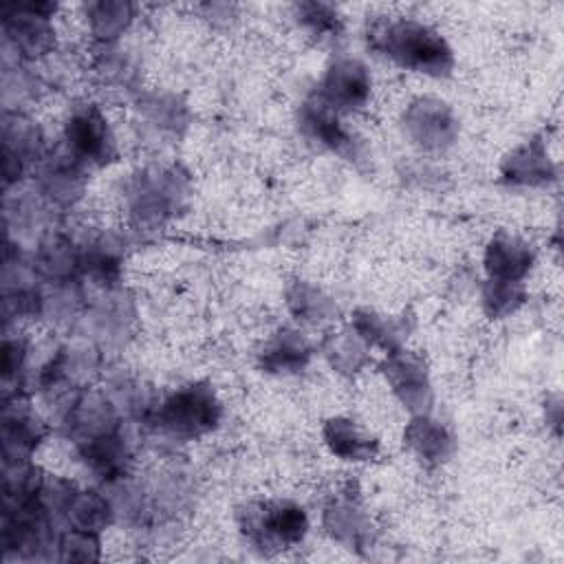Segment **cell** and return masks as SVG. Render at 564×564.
Masks as SVG:
<instances>
[{
    "label": "cell",
    "mask_w": 564,
    "mask_h": 564,
    "mask_svg": "<svg viewBox=\"0 0 564 564\" xmlns=\"http://www.w3.org/2000/svg\"><path fill=\"white\" fill-rule=\"evenodd\" d=\"M31 267L42 284L79 280V245L62 231H48L37 240Z\"/></svg>",
    "instance_id": "cell-20"
},
{
    "label": "cell",
    "mask_w": 564,
    "mask_h": 564,
    "mask_svg": "<svg viewBox=\"0 0 564 564\" xmlns=\"http://www.w3.org/2000/svg\"><path fill=\"white\" fill-rule=\"evenodd\" d=\"M322 355L333 370L346 377L361 372L370 364V346L352 328L328 333L322 344Z\"/></svg>",
    "instance_id": "cell-29"
},
{
    "label": "cell",
    "mask_w": 564,
    "mask_h": 564,
    "mask_svg": "<svg viewBox=\"0 0 564 564\" xmlns=\"http://www.w3.org/2000/svg\"><path fill=\"white\" fill-rule=\"evenodd\" d=\"M55 2H9L2 7V40L20 62L46 57L55 48Z\"/></svg>",
    "instance_id": "cell-5"
},
{
    "label": "cell",
    "mask_w": 564,
    "mask_h": 564,
    "mask_svg": "<svg viewBox=\"0 0 564 564\" xmlns=\"http://www.w3.org/2000/svg\"><path fill=\"white\" fill-rule=\"evenodd\" d=\"M95 73L104 86L123 90L137 82V66L117 44H99L95 57Z\"/></svg>",
    "instance_id": "cell-33"
},
{
    "label": "cell",
    "mask_w": 564,
    "mask_h": 564,
    "mask_svg": "<svg viewBox=\"0 0 564 564\" xmlns=\"http://www.w3.org/2000/svg\"><path fill=\"white\" fill-rule=\"evenodd\" d=\"M137 110L152 130L167 132V134H181L192 119L189 106L183 101V97L165 90H152V93L139 95Z\"/></svg>",
    "instance_id": "cell-26"
},
{
    "label": "cell",
    "mask_w": 564,
    "mask_h": 564,
    "mask_svg": "<svg viewBox=\"0 0 564 564\" xmlns=\"http://www.w3.org/2000/svg\"><path fill=\"white\" fill-rule=\"evenodd\" d=\"M223 403L207 381L185 383L154 403L148 419L159 432L176 438H198L218 427Z\"/></svg>",
    "instance_id": "cell-3"
},
{
    "label": "cell",
    "mask_w": 564,
    "mask_h": 564,
    "mask_svg": "<svg viewBox=\"0 0 564 564\" xmlns=\"http://www.w3.org/2000/svg\"><path fill=\"white\" fill-rule=\"evenodd\" d=\"M75 452L84 460V465L106 485H115L130 478L134 458L132 447L123 434V427L84 441L75 445Z\"/></svg>",
    "instance_id": "cell-17"
},
{
    "label": "cell",
    "mask_w": 564,
    "mask_h": 564,
    "mask_svg": "<svg viewBox=\"0 0 564 564\" xmlns=\"http://www.w3.org/2000/svg\"><path fill=\"white\" fill-rule=\"evenodd\" d=\"M482 264L491 280L522 282L535 264V251L524 238L498 231L485 247Z\"/></svg>",
    "instance_id": "cell-21"
},
{
    "label": "cell",
    "mask_w": 564,
    "mask_h": 564,
    "mask_svg": "<svg viewBox=\"0 0 564 564\" xmlns=\"http://www.w3.org/2000/svg\"><path fill=\"white\" fill-rule=\"evenodd\" d=\"M324 531L339 544L361 553L375 542V527L357 491L346 487L328 498L322 511Z\"/></svg>",
    "instance_id": "cell-16"
},
{
    "label": "cell",
    "mask_w": 564,
    "mask_h": 564,
    "mask_svg": "<svg viewBox=\"0 0 564 564\" xmlns=\"http://www.w3.org/2000/svg\"><path fill=\"white\" fill-rule=\"evenodd\" d=\"M527 300V291L522 282H505V280H491L480 289V304L489 319H502L516 313Z\"/></svg>",
    "instance_id": "cell-34"
},
{
    "label": "cell",
    "mask_w": 564,
    "mask_h": 564,
    "mask_svg": "<svg viewBox=\"0 0 564 564\" xmlns=\"http://www.w3.org/2000/svg\"><path fill=\"white\" fill-rule=\"evenodd\" d=\"M79 322L84 337L95 346H121L132 333L134 306L123 291L108 289L84 308Z\"/></svg>",
    "instance_id": "cell-15"
},
{
    "label": "cell",
    "mask_w": 564,
    "mask_h": 564,
    "mask_svg": "<svg viewBox=\"0 0 564 564\" xmlns=\"http://www.w3.org/2000/svg\"><path fill=\"white\" fill-rule=\"evenodd\" d=\"M64 145L86 167H104L117 159L112 128L95 104H77L64 121Z\"/></svg>",
    "instance_id": "cell-6"
},
{
    "label": "cell",
    "mask_w": 564,
    "mask_h": 564,
    "mask_svg": "<svg viewBox=\"0 0 564 564\" xmlns=\"http://www.w3.org/2000/svg\"><path fill=\"white\" fill-rule=\"evenodd\" d=\"M37 194L46 200L48 207L68 209L86 192V165L75 159L66 145L48 152L37 163Z\"/></svg>",
    "instance_id": "cell-11"
},
{
    "label": "cell",
    "mask_w": 564,
    "mask_h": 564,
    "mask_svg": "<svg viewBox=\"0 0 564 564\" xmlns=\"http://www.w3.org/2000/svg\"><path fill=\"white\" fill-rule=\"evenodd\" d=\"M82 9L93 37L99 44H117L137 13V7L128 0H90Z\"/></svg>",
    "instance_id": "cell-28"
},
{
    "label": "cell",
    "mask_w": 564,
    "mask_h": 564,
    "mask_svg": "<svg viewBox=\"0 0 564 564\" xmlns=\"http://www.w3.org/2000/svg\"><path fill=\"white\" fill-rule=\"evenodd\" d=\"M381 375L386 377L397 401L412 414H430L434 403V390L430 381V370L425 361L408 352L405 348L386 352L381 364Z\"/></svg>",
    "instance_id": "cell-9"
},
{
    "label": "cell",
    "mask_w": 564,
    "mask_h": 564,
    "mask_svg": "<svg viewBox=\"0 0 564 564\" xmlns=\"http://www.w3.org/2000/svg\"><path fill=\"white\" fill-rule=\"evenodd\" d=\"M286 306L291 315L306 324H322L337 313L335 300L308 280H293L286 289Z\"/></svg>",
    "instance_id": "cell-30"
},
{
    "label": "cell",
    "mask_w": 564,
    "mask_h": 564,
    "mask_svg": "<svg viewBox=\"0 0 564 564\" xmlns=\"http://www.w3.org/2000/svg\"><path fill=\"white\" fill-rule=\"evenodd\" d=\"M293 15L300 26L319 40H330L341 33V15L328 2H297L293 4Z\"/></svg>",
    "instance_id": "cell-35"
},
{
    "label": "cell",
    "mask_w": 564,
    "mask_h": 564,
    "mask_svg": "<svg viewBox=\"0 0 564 564\" xmlns=\"http://www.w3.org/2000/svg\"><path fill=\"white\" fill-rule=\"evenodd\" d=\"M48 430L40 414L26 403L22 392L4 394L2 401V460H24L44 443Z\"/></svg>",
    "instance_id": "cell-12"
},
{
    "label": "cell",
    "mask_w": 564,
    "mask_h": 564,
    "mask_svg": "<svg viewBox=\"0 0 564 564\" xmlns=\"http://www.w3.org/2000/svg\"><path fill=\"white\" fill-rule=\"evenodd\" d=\"M79 280L62 282V284H42V317L64 324L70 319H79L86 304Z\"/></svg>",
    "instance_id": "cell-32"
},
{
    "label": "cell",
    "mask_w": 564,
    "mask_h": 564,
    "mask_svg": "<svg viewBox=\"0 0 564 564\" xmlns=\"http://www.w3.org/2000/svg\"><path fill=\"white\" fill-rule=\"evenodd\" d=\"M26 361H29V341L22 337V335H13L9 330H4V339H2V381H4V388L9 383H22V377H24V368H26Z\"/></svg>",
    "instance_id": "cell-38"
},
{
    "label": "cell",
    "mask_w": 564,
    "mask_h": 564,
    "mask_svg": "<svg viewBox=\"0 0 564 564\" xmlns=\"http://www.w3.org/2000/svg\"><path fill=\"white\" fill-rule=\"evenodd\" d=\"M189 176L176 165H152L134 172L126 185V205L139 227H161L185 212Z\"/></svg>",
    "instance_id": "cell-2"
},
{
    "label": "cell",
    "mask_w": 564,
    "mask_h": 564,
    "mask_svg": "<svg viewBox=\"0 0 564 564\" xmlns=\"http://www.w3.org/2000/svg\"><path fill=\"white\" fill-rule=\"evenodd\" d=\"M326 104L341 115L361 110L372 95V75L357 57H335L315 90Z\"/></svg>",
    "instance_id": "cell-13"
},
{
    "label": "cell",
    "mask_w": 564,
    "mask_h": 564,
    "mask_svg": "<svg viewBox=\"0 0 564 564\" xmlns=\"http://www.w3.org/2000/svg\"><path fill=\"white\" fill-rule=\"evenodd\" d=\"M101 557L99 533L66 527L57 542V560L62 562H97Z\"/></svg>",
    "instance_id": "cell-37"
},
{
    "label": "cell",
    "mask_w": 564,
    "mask_h": 564,
    "mask_svg": "<svg viewBox=\"0 0 564 564\" xmlns=\"http://www.w3.org/2000/svg\"><path fill=\"white\" fill-rule=\"evenodd\" d=\"M401 128L412 145L423 152H443L458 139V117L452 106L438 97L412 99L403 115Z\"/></svg>",
    "instance_id": "cell-7"
},
{
    "label": "cell",
    "mask_w": 564,
    "mask_h": 564,
    "mask_svg": "<svg viewBox=\"0 0 564 564\" xmlns=\"http://www.w3.org/2000/svg\"><path fill=\"white\" fill-rule=\"evenodd\" d=\"M44 137L33 119L22 110L2 112V176L4 189L18 185L31 163L44 156Z\"/></svg>",
    "instance_id": "cell-10"
},
{
    "label": "cell",
    "mask_w": 564,
    "mask_h": 564,
    "mask_svg": "<svg viewBox=\"0 0 564 564\" xmlns=\"http://www.w3.org/2000/svg\"><path fill=\"white\" fill-rule=\"evenodd\" d=\"M370 46L405 70L427 77H445L454 68V51L447 40L414 18H379L368 26Z\"/></svg>",
    "instance_id": "cell-1"
},
{
    "label": "cell",
    "mask_w": 564,
    "mask_h": 564,
    "mask_svg": "<svg viewBox=\"0 0 564 564\" xmlns=\"http://www.w3.org/2000/svg\"><path fill=\"white\" fill-rule=\"evenodd\" d=\"M328 452L348 463H368L379 454V441L350 416H330L322 427Z\"/></svg>",
    "instance_id": "cell-24"
},
{
    "label": "cell",
    "mask_w": 564,
    "mask_h": 564,
    "mask_svg": "<svg viewBox=\"0 0 564 564\" xmlns=\"http://www.w3.org/2000/svg\"><path fill=\"white\" fill-rule=\"evenodd\" d=\"M313 357V346L302 330L280 328L258 350V366L267 375L289 377L302 372Z\"/></svg>",
    "instance_id": "cell-22"
},
{
    "label": "cell",
    "mask_w": 564,
    "mask_h": 564,
    "mask_svg": "<svg viewBox=\"0 0 564 564\" xmlns=\"http://www.w3.org/2000/svg\"><path fill=\"white\" fill-rule=\"evenodd\" d=\"M79 245V271L95 284L112 289L123 271L126 245L115 231H97L86 236Z\"/></svg>",
    "instance_id": "cell-19"
},
{
    "label": "cell",
    "mask_w": 564,
    "mask_h": 564,
    "mask_svg": "<svg viewBox=\"0 0 564 564\" xmlns=\"http://www.w3.org/2000/svg\"><path fill=\"white\" fill-rule=\"evenodd\" d=\"M350 328L372 348L386 352L403 348L412 324L405 315H388L375 308H357L350 315Z\"/></svg>",
    "instance_id": "cell-25"
},
{
    "label": "cell",
    "mask_w": 564,
    "mask_h": 564,
    "mask_svg": "<svg viewBox=\"0 0 564 564\" xmlns=\"http://www.w3.org/2000/svg\"><path fill=\"white\" fill-rule=\"evenodd\" d=\"M403 443L427 467L447 463L456 447L452 430L432 414L412 416L403 430Z\"/></svg>",
    "instance_id": "cell-23"
},
{
    "label": "cell",
    "mask_w": 564,
    "mask_h": 564,
    "mask_svg": "<svg viewBox=\"0 0 564 564\" xmlns=\"http://www.w3.org/2000/svg\"><path fill=\"white\" fill-rule=\"evenodd\" d=\"M115 505L110 496L95 491V489H73L66 509L64 522L73 529H84L93 533H101L106 527L115 522Z\"/></svg>",
    "instance_id": "cell-27"
},
{
    "label": "cell",
    "mask_w": 564,
    "mask_h": 564,
    "mask_svg": "<svg viewBox=\"0 0 564 564\" xmlns=\"http://www.w3.org/2000/svg\"><path fill=\"white\" fill-rule=\"evenodd\" d=\"M500 176L513 187H546L557 178L555 163L542 137L516 145L500 163Z\"/></svg>",
    "instance_id": "cell-18"
},
{
    "label": "cell",
    "mask_w": 564,
    "mask_h": 564,
    "mask_svg": "<svg viewBox=\"0 0 564 564\" xmlns=\"http://www.w3.org/2000/svg\"><path fill=\"white\" fill-rule=\"evenodd\" d=\"M238 529L260 553L300 544L308 533V516L293 500H256L238 509Z\"/></svg>",
    "instance_id": "cell-4"
},
{
    "label": "cell",
    "mask_w": 564,
    "mask_h": 564,
    "mask_svg": "<svg viewBox=\"0 0 564 564\" xmlns=\"http://www.w3.org/2000/svg\"><path fill=\"white\" fill-rule=\"evenodd\" d=\"M297 128L306 141L313 145L341 154V156H357V139L344 126L341 112L326 104L317 93L306 97L297 110Z\"/></svg>",
    "instance_id": "cell-14"
},
{
    "label": "cell",
    "mask_w": 564,
    "mask_h": 564,
    "mask_svg": "<svg viewBox=\"0 0 564 564\" xmlns=\"http://www.w3.org/2000/svg\"><path fill=\"white\" fill-rule=\"evenodd\" d=\"M121 419H137V421H148L152 410H154V397L152 392L134 377L119 375L110 379L108 388L104 390Z\"/></svg>",
    "instance_id": "cell-31"
},
{
    "label": "cell",
    "mask_w": 564,
    "mask_h": 564,
    "mask_svg": "<svg viewBox=\"0 0 564 564\" xmlns=\"http://www.w3.org/2000/svg\"><path fill=\"white\" fill-rule=\"evenodd\" d=\"M121 423L123 419L106 392L79 390L57 408V425L73 445L115 432Z\"/></svg>",
    "instance_id": "cell-8"
},
{
    "label": "cell",
    "mask_w": 564,
    "mask_h": 564,
    "mask_svg": "<svg viewBox=\"0 0 564 564\" xmlns=\"http://www.w3.org/2000/svg\"><path fill=\"white\" fill-rule=\"evenodd\" d=\"M40 93V79L24 66H4L2 70V106L4 110H20Z\"/></svg>",
    "instance_id": "cell-36"
}]
</instances>
